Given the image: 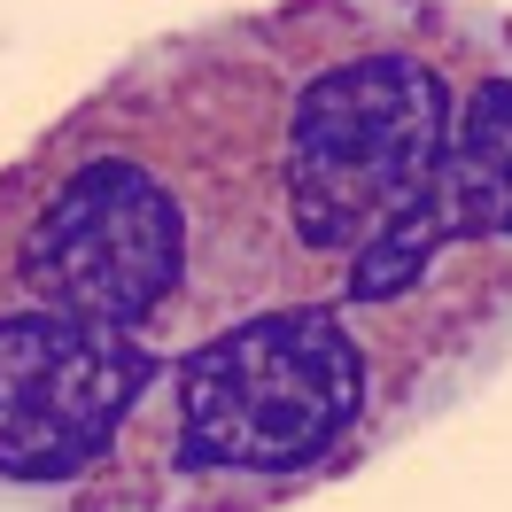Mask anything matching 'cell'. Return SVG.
<instances>
[{
  "label": "cell",
  "instance_id": "7a4b0ae2",
  "mask_svg": "<svg viewBox=\"0 0 512 512\" xmlns=\"http://www.w3.org/2000/svg\"><path fill=\"white\" fill-rule=\"evenodd\" d=\"M171 350L0 280V512H148Z\"/></svg>",
  "mask_w": 512,
  "mask_h": 512
},
{
  "label": "cell",
  "instance_id": "6da1fadb",
  "mask_svg": "<svg viewBox=\"0 0 512 512\" xmlns=\"http://www.w3.org/2000/svg\"><path fill=\"white\" fill-rule=\"evenodd\" d=\"M443 427V404L334 303H264L163 365L156 505L288 512Z\"/></svg>",
  "mask_w": 512,
  "mask_h": 512
}]
</instances>
